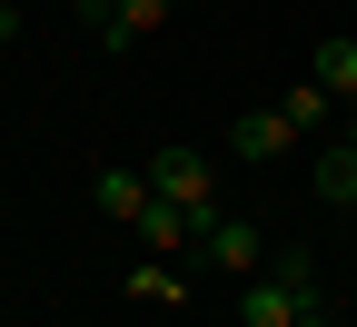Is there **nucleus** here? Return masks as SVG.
I'll return each instance as SVG.
<instances>
[{
  "label": "nucleus",
  "instance_id": "nucleus-11",
  "mask_svg": "<svg viewBox=\"0 0 357 327\" xmlns=\"http://www.w3.org/2000/svg\"><path fill=\"white\" fill-rule=\"evenodd\" d=\"M169 10H178V0H119V30H129V40H149Z\"/></svg>",
  "mask_w": 357,
  "mask_h": 327
},
{
  "label": "nucleus",
  "instance_id": "nucleus-14",
  "mask_svg": "<svg viewBox=\"0 0 357 327\" xmlns=\"http://www.w3.org/2000/svg\"><path fill=\"white\" fill-rule=\"evenodd\" d=\"M337 139H357V100H347V119H337Z\"/></svg>",
  "mask_w": 357,
  "mask_h": 327
},
{
  "label": "nucleus",
  "instance_id": "nucleus-3",
  "mask_svg": "<svg viewBox=\"0 0 357 327\" xmlns=\"http://www.w3.org/2000/svg\"><path fill=\"white\" fill-rule=\"evenodd\" d=\"M298 149V129H288V109H248L238 129H229V159H288Z\"/></svg>",
  "mask_w": 357,
  "mask_h": 327
},
{
  "label": "nucleus",
  "instance_id": "nucleus-4",
  "mask_svg": "<svg viewBox=\"0 0 357 327\" xmlns=\"http://www.w3.org/2000/svg\"><path fill=\"white\" fill-rule=\"evenodd\" d=\"M89 199H100V218H119V228H129L159 189H149V169H100V178H89Z\"/></svg>",
  "mask_w": 357,
  "mask_h": 327
},
{
  "label": "nucleus",
  "instance_id": "nucleus-7",
  "mask_svg": "<svg viewBox=\"0 0 357 327\" xmlns=\"http://www.w3.org/2000/svg\"><path fill=\"white\" fill-rule=\"evenodd\" d=\"M129 228H139V248H189V208H178V199H149Z\"/></svg>",
  "mask_w": 357,
  "mask_h": 327
},
{
  "label": "nucleus",
  "instance_id": "nucleus-13",
  "mask_svg": "<svg viewBox=\"0 0 357 327\" xmlns=\"http://www.w3.org/2000/svg\"><path fill=\"white\" fill-rule=\"evenodd\" d=\"M298 327H337V317H328V307H298Z\"/></svg>",
  "mask_w": 357,
  "mask_h": 327
},
{
  "label": "nucleus",
  "instance_id": "nucleus-5",
  "mask_svg": "<svg viewBox=\"0 0 357 327\" xmlns=\"http://www.w3.org/2000/svg\"><path fill=\"white\" fill-rule=\"evenodd\" d=\"M307 178H318V199H328V208H357V139H328Z\"/></svg>",
  "mask_w": 357,
  "mask_h": 327
},
{
  "label": "nucleus",
  "instance_id": "nucleus-10",
  "mask_svg": "<svg viewBox=\"0 0 357 327\" xmlns=\"http://www.w3.org/2000/svg\"><path fill=\"white\" fill-rule=\"evenodd\" d=\"M129 298H189V277H178L169 258H139L129 268Z\"/></svg>",
  "mask_w": 357,
  "mask_h": 327
},
{
  "label": "nucleus",
  "instance_id": "nucleus-1",
  "mask_svg": "<svg viewBox=\"0 0 357 327\" xmlns=\"http://www.w3.org/2000/svg\"><path fill=\"white\" fill-rule=\"evenodd\" d=\"M149 189L178 199V208H208V159H199V149H159V159H149Z\"/></svg>",
  "mask_w": 357,
  "mask_h": 327
},
{
  "label": "nucleus",
  "instance_id": "nucleus-8",
  "mask_svg": "<svg viewBox=\"0 0 357 327\" xmlns=\"http://www.w3.org/2000/svg\"><path fill=\"white\" fill-rule=\"evenodd\" d=\"M268 277H278V288H298L307 307H318V258H307V248H268Z\"/></svg>",
  "mask_w": 357,
  "mask_h": 327
},
{
  "label": "nucleus",
  "instance_id": "nucleus-12",
  "mask_svg": "<svg viewBox=\"0 0 357 327\" xmlns=\"http://www.w3.org/2000/svg\"><path fill=\"white\" fill-rule=\"evenodd\" d=\"M0 40H20V10H10V0H0Z\"/></svg>",
  "mask_w": 357,
  "mask_h": 327
},
{
  "label": "nucleus",
  "instance_id": "nucleus-9",
  "mask_svg": "<svg viewBox=\"0 0 357 327\" xmlns=\"http://www.w3.org/2000/svg\"><path fill=\"white\" fill-rule=\"evenodd\" d=\"M278 109H288V129L307 139V129H328V109H337V100H328V89H318V79H298V89H288V100H278Z\"/></svg>",
  "mask_w": 357,
  "mask_h": 327
},
{
  "label": "nucleus",
  "instance_id": "nucleus-2",
  "mask_svg": "<svg viewBox=\"0 0 357 327\" xmlns=\"http://www.w3.org/2000/svg\"><path fill=\"white\" fill-rule=\"evenodd\" d=\"M298 307H307V298H298V288H278L268 268H258V277H238V327H298Z\"/></svg>",
  "mask_w": 357,
  "mask_h": 327
},
{
  "label": "nucleus",
  "instance_id": "nucleus-6",
  "mask_svg": "<svg viewBox=\"0 0 357 327\" xmlns=\"http://www.w3.org/2000/svg\"><path fill=\"white\" fill-rule=\"evenodd\" d=\"M307 79H318L328 100H357V40H318V50H307Z\"/></svg>",
  "mask_w": 357,
  "mask_h": 327
}]
</instances>
